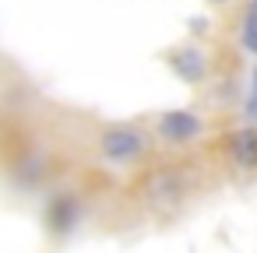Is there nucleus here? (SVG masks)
I'll list each match as a JSON object with an SVG mask.
<instances>
[{"mask_svg":"<svg viewBox=\"0 0 257 253\" xmlns=\"http://www.w3.org/2000/svg\"><path fill=\"white\" fill-rule=\"evenodd\" d=\"M141 148H145V141H141L138 130H109V134L102 137V151H106V158H113V162L134 158Z\"/></svg>","mask_w":257,"mask_h":253,"instance_id":"nucleus-1","label":"nucleus"},{"mask_svg":"<svg viewBox=\"0 0 257 253\" xmlns=\"http://www.w3.org/2000/svg\"><path fill=\"white\" fill-rule=\"evenodd\" d=\"M159 134L166 141H190V137L201 134V123L190 113H166L162 123H159Z\"/></svg>","mask_w":257,"mask_h":253,"instance_id":"nucleus-2","label":"nucleus"},{"mask_svg":"<svg viewBox=\"0 0 257 253\" xmlns=\"http://www.w3.org/2000/svg\"><path fill=\"white\" fill-rule=\"evenodd\" d=\"M232 162L239 169H257V130H239L232 137Z\"/></svg>","mask_w":257,"mask_h":253,"instance_id":"nucleus-3","label":"nucleus"},{"mask_svg":"<svg viewBox=\"0 0 257 253\" xmlns=\"http://www.w3.org/2000/svg\"><path fill=\"white\" fill-rule=\"evenodd\" d=\"M74 218H78V204H74V197H60V200L53 204V211H50V225H53V228H71Z\"/></svg>","mask_w":257,"mask_h":253,"instance_id":"nucleus-4","label":"nucleus"},{"mask_svg":"<svg viewBox=\"0 0 257 253\" xmlns=\"http://www.w3.org/2000/svg\"><path fill=\"white\" fill-rule=\"evenodd\" d=\"M173 67H176L187 81H197V78L204 74V57H197V53H180V57L173 60Z\"/></svg>","mask_w":257,"mask_h":253,"instance_id":"nucleus-5","label":"nucleus"},{"mask_svg":"<svg viewBox=\"0 0 257 253\" xmlns=\"http://www.w3.org/2000/svg\"><path fill=\"white\" fill-rule=\"evenodd\" d=\"M243 46L257 57V8L246 15V22H243Z\"/></svg>","mask_w":257,"mask_h":253,"instance_id":"nucleus-6","label":"nucleus"},{"mask_svg":"<svg viewBox=\"0 0 257 253\" xmlns=\"http://www.w3.org/2000/svg\"><path fill=\"white\" fill-rule=\"evenodd\" d=\"M250 116H257V71H253V95H250Z\"/></svg>","mask_w":257,"mask_h":253,"instance_id":"nucleus-7","label":"nucleus"},{"mask_svg":"<svg viewBox=\"0 0 257 253\" xmlns=\"http://www.w3.org/2000/svg\"><path fill=\"white\" fill-rule=\"evenodd\" d=\"M215 4H222V0H215Z\"/></svg>","mask_w":257,"mask_h":253,"instance_id":"nucleus-8","label":"nucleus"}]
</instances>
